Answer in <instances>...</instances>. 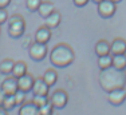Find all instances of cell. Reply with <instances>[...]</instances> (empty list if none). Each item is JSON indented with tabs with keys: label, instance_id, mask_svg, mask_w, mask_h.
Returning <instances> with one entry per match:
<instances>
[{
	"label": "cell",
	"instance_id": "cell-1",
	"mask_svg": "<svg viewBox=\"0 0 126 115\" xmlns=\"http://www.w3.org/2000/svg\"><path fill=\"white\" fill-rule=\"evenodd\" d=\"M126 84L125 70H118L115 67H109L101 70L99 74V86L106 92H110L117 88H124Z\"/></svg>",
	"mask_w": 126,
	"mask_h": 115
},
{
	"label": "cell",
	"instance_id": "cell-2",
	"mask_svg": "<svg viewBox=\"0 0 126 115\" xmlns=\"http://www.w3.org/2000/svg\"><path fill=\"white\" fill-rule=\"evenodd\" d=\"M75 52L68 44L59 43L51 50L50 52V62L56 68H66L74 63Z\"/></svg>",
	"mask_w": 126,
	"mask_h": 115
},
{
	"label": "cell",
	"instance_id": "cell-3",
	"mask_svg": "<svg viewBox=\"0 0 126 115\" xmlns=\"http://www.w3.org/2000/svg\"><path fill=\"white\" fill-rule=\"evenodd\" d=\"M26 31V22L20 15H12L8 17V35L14 39L22 38Z\"/></svg>",
	"mask_w": 126,
	"mask_h": 115
},
{
	"label": "cell",
	"instance_id": "cell-4",
	"mask_svg": "<svg viewBox=\"0 0 126 115\" xmlns=\"http://www.w3.org/2000/svg\"><path fill=\"white\" fill-rule=\"evenodd\" d=\"M47 46L44 43H38V42H34L31 43V46L28 47V54H30V58L35 62H42L44 58L47 56Z\"/></svg>",
	"mask_w": 126,
	"mask_h": 115
},
{
	"label": "cell",
	"instance_id": "cell-5",
	"mask_svg": "<svg viewBox=\"0 0 126 115\" xmlns=\"http://www.w3.org/2000/svg\"><path fill=\"white\" fill-rule=\"evenodd\" d=\"M98 15H99L101 17H103V19H109V17H111L114 14H115L117 11V4L115 3H113L111 0H102L101 3H98Z\"/></svg>",
	"mask_w": 126,
	"mask_h": 115
},
{
	"label": "cell",
	"instance_id": "cell-6",
	"mask_svg": "<svg viewBox=\"0 0 126 115\" xmlns=\"http://www.w3.org/2000/svg\"><path fill=\"white\" fill-rule=\"evenodd\" d=\"M50 102L52 103L54 108L61 110V108L66 107V104H67L68 95L64 90H55V91L52 92V95H51V98H50Z\"/></svg>",
	"mask_w": 126,
	"mask_h": 115
},
{
	"label": "cell",
	"instance_id": "cell-7",
	"mask_svg": "<svg viewBox=\"0 0 126 115\" xmlns=\"http://www.w3.org/2000/svg\"><path fill=\"white\" fill-rule=\"evenodd\" d=\"M126 99V90L124 88H117L113 91L107 92V101L113 106H121Z\"/></svg>",
	"mask_w": 126,
	"mask_h": 115
},
{
	"label": "cell",
	"instance_id": "cell-8",
	"mask_svg": "<svg viewBox=\"0 0 126 115\" xmlns=\"http://www.w3.org/2000/svg\"><path fill=\"white\" fill-rule=\"evenodd\" d=\"M1 88L4 90V92L7 95H14L15 92L17 91V79L14 78L12 75H7L3 80V84H1Z\"/></svg>",
	"mask_w": 126,
	"mask_h": 115
},
{
	"label": "cell",
	"instance_id": "cell-9",
	"mask_svg": "<svg viewBox=\"0 0 126 115\" xmlns=\"http://www.w3.org/2000/svg\"><path fill=\"white\" fill-rule=\"evenodd\" d=\"M32 94L34 95H48L50 92V86L44 82L43 78H36L32 84Z\"/></svg>",
	"mask_w": 126,
	"mask_h": 115
},
{
	"label": "cell",
	"instance_id": "cell-10",
	"mask_svg": "<svg viewBox=\"0 0 126 115\" xmlns=\"http://www.w3.org/2000/svg\"><path fill=\"white\" fill-rule=\"evenodd\" d=\"M34 80L35 78L32 76L31 74H24L23 76L17 78V88L22 90L24 92H30L32 90V84H34Z\"/></svg>",
	"mask_w": 126,
	"mask_h": 115
},
{
	"label": "cell",
	"instance_id": "cell-11",
	"mask_svg": "<svg viewBox=\"0 0 126 115\" xmlns=\"http://www.w3.org/2000/svg\"><path fill=\"white\" fill-rule=\"evenodd\" d=\"M61 20H62L61 12H58V11L54 10V11L48 15V16L44 17V26L48 27L50 29H54V28H56V27L61 24Z\"/></svg>",
	"mask_w": 126,
	"mask_h": 115
},
{
	"label": "cell",
	"instance_id": "cell-12",
	"mask_svg": "<svg viewBox=\"0 0 126 115\" xmlns=\"http://www.w3.org/2000/svg\"><path fill=\"white\" fill-rule=\"evenodd\" d=\"M50 39H51V29L48 27L42 26L36 29V32H35V42L47 44L50 42Z\"/></svg>",
	"mask_w": 126,
	"mask_h": 115
},
{
	"label": "cell",
	"instance_id": "cell-13",
	"mask_svg": "<svg viewBox=\"0 0 126 115\" xmlns=\"http://www.w3.org/2000/svg\"><path fill=\"white\" fill-rule=\"evenodd\" d=\"M110 54L111 55H119L126 54V40L121 38H117L110 43Z\"/></svg>",
	"mask_w": 126,
	"mask_h": 115
},
{
	"label": "cell",
	"instance_id": "cell-14",
	"mask_svg": "<svg viewBox=\"0 0 126 115\" xmlns=\"http://www.w3.org/2000/svg\"><path fill=\"white\" fill-rule=\"evenodd\" d=\"M19 115H40V113L38 106H35L32 102H26L24 104L20 106Z\"/></svg>",
	"mask_w": 126,
	"mask_h": 115
},
{
	"label": "cell",
	"instance_id": "cell-15",
	"mask_svg": "<svg viewBox=\"0 0 126 115\" xmlns=\"http://www.w3.org/2000/svg\"><path fill=\"white\" fill-rule=\"evenodd\" d=\"M94 51L97 54V56H102V55H109L110 54V43L107 40H98L95 43Z\"/></svg>",
	"mask_w": 126,
	"mask_h": 115
},
{
	"label": "cell",
	"instance_id": "cell-16",
	"mask_svg": "<svg viewBox=\"0 0 126 115\" xmlns=\"http://www.w3.org/2000/svg\"><path fill=\"white\" fill-rule=\"evenodd\" d=\"M24 74H27V64H26L24 62H22V60H19V62H15L11 75H12L14 78H16V79H17V78L23 76Z\"/></svg>",
	"mask_w": 126,
	"mask_h": 115
},
{
	"label": "cell",
	"instance_id": "cell-17",
	"mask_svg": "<svg viewBox=\"0 0 126 115\" xmlns=\"http://www.w3.org/2000/svg\"><path fill=\"white\" fill-rule=\"evenodd\" d=\"M54 10H55V8H54V4L51 1H42L40 5H39V8H38V14L40 15V17L44 19V17L48 16Z\"/></svg>",
	"mask_w": 126,
	"mask_h": 115
},
{
	"label": "cell",
	"instance_id": "cell-18",
	"mask_svg": "<svg viewBox=\"0 0 126 115\" xmlns=\"http://www.w3.org/2000/svg\"><path fill=\"white\" fill-rule=\"evenodd\" d=\"M43 79H44V82H46L50 87H52L54 84L58 82V74H56V71L54 68H48L46 72H44Z\"/></svg>",
	"mask_w": 126,
	"mask_h": 115
},
{
	"label": "cell",
	"instance_id": "cell-19",
	"mask_svg": "<svg viewBox=\"0 0 126 115\" xmlns=\"http://www.w3.org/2000/svg\"><path fill=\"white\" fill-rule=\"evenodd\" d=\"M98 67L101 70H105V68H109L113 66V55L109 54V55H102V56H98Z\"/></svg>",
	"mask_w": 126,
	"mask_h": 115
},
{
	"label": "cell",
	"instance_id": "cell-20",
	"mask_svg": "<svg viewBox=\"0 0 126 115\" xmlns=\"http://www.w3.org/2000/svg\"><path fill=\"white\" fill-rule=\"evenodd\" d=\"M113 67L118 70L126 68V54H119V55H113Z\"/></svg>",
	"mask_w": 126,
	"mask_h": 115
},
{
	"label": "cell",
	"instance_id": "cell-21",
	"mask_svg": "<svg viewBox=\"0 0 126 115\" xmlns=\"http://www.w3.org/2000/svg\"><path fill=\"white\" fill-rule=\"evenodd\" d=\"M14 64H15V62L12 59H4L1 63H0V72L4 74V75H11Z\"/></svg>",
	"mask_w": 126,
	"mask_h": 115
},
{
	"label": "cell",
	"instance_id": "cell-22",
	"mask_svg": "<svg viewBox=\"0 0 126 115\" xmlns=\"http://www.w3.org/2000/svg\"><path fill=\"white\" fill-rule=\"evenodd\" d=\"M3 107L5 108L7 111H12L15 107H16V102H15V98L14 95H7L4 99V102H3Z\"/></svg>",
	"mask_w": 126,
	"mask_h": 115
},
{
	"label": "cell",
	"instance_id": "cell-23",
	"mask_svg": "<svg viewBox=\"0 0 126 115\" xmlns=\"http://www.w3.org/2000/svg\"><path fill=\"white\" fill-rule=\"evenodd\" d=\"M31 102L35 106H38V107H42V106H44L47 102H50V99L47 98V95H34Z\"/></svg>",
	"mask_w": 126,
	"mask_h": 115
},
{
	"label": "cell",
	"instance_id": "cell-24",
	"mask_svg": "<svg viewBox=\"0 0 126 115\" xmlns=\"http://www.w3.org/2000/svg\"><path fill=\"white\" fill-rule=\"evenodd\" d=\"M26 94H27V92L22 91V90H17V91L14 94V98H15V102H16V106H17V107H20L22 104L26 103Z\"/></svg>",
	"mask_w": 126,
	"mask_h": 115
},
{
	"label": "cell",
	"instance_id": "cell-25",
	"mask_svg": "<svg viewBox=\"0 0 126 115\" xmlns=\"http://www.w3.org/2000/svg\"><path fill=\"white\" fill-rule=\"evenodd\" d=\"M42 1H43V0H26V7L28 11L35 12V11H38V8H39V5H40Z\"/></svg>",
	"mask_w": 126,
	"mask_h": 115
},
{
	"label": "cell",
	"instance_id": "cell-26",
	"mask_svg": "<svg viewBox=\"0 0 126 115\" xmlns=\"http://www.w3.org/2000/svg\"><path fill=\"white\" fill-rule=\"evenodd\" d=\"M39 113L40 115H51L54 113V106L51 102H47L44 106H42V107H39Z\"/></svg>",
	"mask_w": 126,
	"mask_h": 115
},
{
	"label": "cell",
	"instance_id": "cell-27",
	"mask_svg": "<svg viewBox=\"0 0 126 115\" xmlns=\"http://www.w3.org/2000/svg\"><path fill=\"white\" fill-rule=\"evenodd\" d=\"M8 17H10V15H8L7 10L0 8V24H4L5 22H8Z\"/></svg>",
	"mask_w": 126,
	"mask_h": 115
},
{
	"label": "cell",
	"instance_id": "cell-28",
	"mask_svg": "<svg viewBox=\"0 0 126 115\" xmlns=\"http://www.w3.org/2000/svg\"><path fill=\"white\" fill-rule=\"evenodd\" d=\"M74 4L77 5V7H85V5H87V3L90 1V0H73Z\"/></svg>",
	"mask_w": 126,
	"mask_h": 115
},
{
	"label": "cell",
	"instance_id": "cell-29",
	"mask_svg": "<svg viewBox=\"0 0 126 115\" xmlns=\"http://www.w3.org/2000/svg\"><path fill=\"white\" fill-rule=\"evenodd\" d=\"M5 96H7V94L4 92V90L0 87V106L3 104V102H4V99H5Z\"/></svg>",
	"mask_w": 126,
	"mask_h": 115
},
{
	"label": "cell",
	"instance_id": "cell-30",
	"mask_svg": "<svg viewBox=\"0 0 126 115\" xmlns=\"http://www.w3.org/2000/svg\"><path fill=\"white\" fill-rule=\"evenodd\" d=\"M11 0H0V8H7L10 5Z\"/></svg>",
	"mask_w": 126,
	"mask_h": 115
},
{
	"label": "cell",
	"instance_id": "cell-31",
	"mask_svg": "<svg viewBox=\"0 0 126 115\" xmlns=\"http://www.w3.org/2000/svg\"><path fill=\"white\" fill-rule=\"evenodd\" d=\"M0 115H8V111L3 106H0Z\"/></svg>",
	"mask_w": 126,
	"mask_h": 115
},
{
	"label": "cell",
	"instance_id": "cell-32",
	"mask_svg": "<svg viewBox=\"0 0 126 115\" xmlns=\"http://www.w3.org/2000/svg\"><path fill=\"white\" fill-rule=\"evenodd\" d=\"M23 46H24V47H30V46H31V43H30L28 38H24V40H23Z\"/></svg>",
	"mask_w": 126,
	"mask_h": 115
},
{
	"label": "cell",
	"instance_id": "cell-33",
	"mask_svg": "<svg viewBox=\"0 0 126 115\" xmlns=\"http://www.w3.org/2000/svg\"><path fill=\"white\" fill-rule=\"evenodd\" d=\"M4 74H1V72H0V87H1V84H3V80H4Z\"/></svg>",
	"mask_w": 126,
	"mask_h": 115
},
{
	"label": "cell",
	"instance_id": "cell-34",
	"mask_svg": "<svg viewBox=\"0 0 126 115\" xmlns=\"http://www.w3.org/2000/svg\"><path fill=\"white\" fill-rule=\"evenodd\" d=\"M111 1H113V3H115V4H118V3H121L122 0H111Z\"/></svg>",
	"mask_w": 126,
	"mask_h": 115
},
{
	"label": "cell",
	"instance_id": "cell-35",
	"mask_svg": "<svg viewBox=\"0 0 126 115\" xmlns=\"http://www.w3.org/2000/svg\"><path fill=\"white\" fill-rule=\"evenodd\" d=\"M91 1H93V3H95V4H98V3H101L102 0H91Z\"/></svg>",
	"mask_w": 126,
	"mask_h": 115
},
{
	"label": "cell",
	"instance_id": "cell-36",
	"mask_svg": "<svg viewBox=\"0 0 126 115\" xmlns=\"http://www.w3.org/2000/svg\"><path fill=\"white\" fill-rule=\"evenodd\" d=\"M0 34H1V24H0Z\"/></svg>",
	"mask_w": 126,
	"mask_h": 115
},
{
	"label": "cell",
	"instance_id": "cell-37",
	"mask_svg": "<svg viewBox=\"0 0 126 115\" xmlns=\"http://www.w3.org/2000/svg\"><path fill=\"white\" fill-rule=\"evenodd\" d=\"M51 115H58V114H56V113H52V114H51Z\"/></svg>",
	"mask_w": 126,
	"mask_h": 115
}]
</instances>
